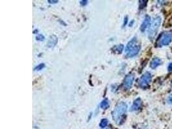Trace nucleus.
I'll return each instance as SVG.
<instances>
[{"label":"nucleus","instance_id":"obj_1","mask_svg":"<svg viewBox=\"0 0 172 129\" xmlns=\"http://www.w3.org/2000/svg\"><path fill=\"white\" fill-rule=\"evenodd\" d=\"M127 108L128 106L124 102L119 103L114 108L112 112V118L117 124H120L123 122Z\"/></svg>","mask_w":172,"mask_h":129},{"label":"nucleus","instance_id":"obj_2","mask_svg":"<svg viewBox=\"0 0 172 129\" xmlns=\"http://www.w3.org/2000/svg\"><path fill=\"white\" fill-rule=\"evenodd\" d=\"M141 50V45L138 42L137 38L133 37L132 40H130L128 43L127 44L125 49V54L128 57H132L136 56Z\"/></svg>","mask_w":172,"mask_h":129},{"label":"nucleus","instance_id":"obj_3","mask_svg":"<svg viewBox=\"0 0 172 129\" xmlns=\"http://www.w3.org/2000/svg\"><path fill=\"white\" fill-rule=\"evenodd\" d=\"M172 41V31H166L161 34L157 39L156 46L161 47L162 46L168 45Z\"/></svg>","mask_w":172,"mask_h":129},{"label":"nucleus","instance_id":"obj_4","mask_svg":"<svg viewBox=\"0 0 172 129\" xmlns=\"http://www.w3.org/2000/svg\"><path fill=\"white\" fill-rule=\"evenodd\" d=\"M162 19L161 16H157L150 25L148 30V37L150 40H153L157 34L159 27L161 26Z\"/></svg>","mask_w":172,"mask_h":129},{"label":"nucleus","instance_id":"obj_5","mask_svg":"<svg viewBox=\"0 0 172 129\" xmlns=\"http://www.w3.org/2000/svg\"><path fill=\"white\" fill-rule=\"evenodd\" d=\"M151 80V75L150 72H145L139 80V85L142 88H146Z\"/></svg>","mask_w":172,"mask_h":129},{"label":"nucleus","instance_id":"obj_6","mask_svg":"<svg viewBox=\"0 0 172 129\" xmlns=\"http://www.w3.org/2000/svg\"><path fill=\"white\" fill-rule=\"evenodd\" d=\"M133 80H134V76L133 74L127 75L125 77L124 80V84H123L124 88L125 89H130L132 86Z\"/></svg>","mask_w":172,"mask_h":129},{"label":"nucleus","instance_id":"obj_7","mask_svg":"<svg viewBox=\"0 0 172 129\" xmlns=\"http://www.w3.org/2000/svg\"><path fill=\"white\" fill-rule=\"evenodd\" d=\"M151 22V18L149 16L146 15L144 19V20L140 27V30H141V32H144L146 30V29L148 27V26L150 25Z\"/></svg>","mask_w":172,"mask_h":129},{"label":"nucleus","instance_id":"obj_8","mask_svg":"<svg viewBox=\"0 0 172 129\" xmlns=\"http://www.w3.org/2000/svg\"><path fill=\"white\" fill-rule=\"evenodd\" d=\"M142 105V101L141 98H137L133 103V105L131 107V110L132 111H136L140 109Z\"/></svg>","mask_w":172,"mask_h":129},{"label":"nucleus","instance_id":"obj_9","mask_svg":"<svg viewBox=\"0 0 172 129\" xmlns=\"http://www.w3.org/2000/svg\"><path fill=\"white\" fill-rule=\"evenodd\" d=\"M161 63V59H159V57H154L153 59L151 62H150V66L152 69H155L158 66H159Z\"/></svg>","mask_w":172,"mask_h":129},{"label":"nucleus","instance_id":"obj_10","mask_svg":"<svg viewBox=\"0 0 172 129\" xmlns=\"http://www.w3.org/2000/svg\"><path fill=\"white\" fill-rule=\"evenodd\" d=\"M57 37L54 35H52V36H51L49 38L47 46L50 48H53L55 46V45L57 44Z\"/></svg>","mask_w":172,"mask_h":129},{"label":"nucleus","instance_id":"obj_11","mask_svg":"<svg viewBox=\"0 0 172 129\" xmlns=\"http://www.w3.org/2000/svg\"><path fill=\"white\" fill-rule=\"evenodd\" d=\"M123 49H124V45L122 44H120L113 47V52L117 54H120L123 52Z\"/></svg>","mask_w":172,"mask_h":129},{"label":"nucleus","instance_id":"obj_12","mask_svg":"<svg viewBox=\"0 0 172 129\" xmlns=\"http://www.w3.org/2000/svg\"><path fill=\"white\" fill-rule=\"evenodd\" d=\"M100 107L101 108L103 109H106L108 107H109V101L108 100H104L101 103Z\"/></svg>","mask_w":172,"mask_h":129},{"label":"nucleus","instance_id":"obj_13","mask_svg":"<svg viewBox=\"0 0 172 129\" xmlns=\"http://www.w3.org/2000/svg\"><path fill=\"white\" fill-rule=\"evenodd\" d=\"M108 120L106 119H102L101 123H100V124H99V126L101 128H105L108 125Z\"/></svg>","mask_w":172,"mask_h":129},{"label":"nucleus","instance_id":"obj_14","mask_svg":"<svg viewBox=\"0 0 172 129\" xmlns=\"http://www.w3.org/2000/svg\"><path fill=\"white\" fill-rule=\"evenodd\" d=\"M140 6H139V7L140 9H144L146 4H147V1H140Z\"/></svg>","mask_w":172,"mask_h":129},{"label":"nucleus","instance_id":"obj_15","mask_svg":"<svg viewBox=\"0 0 172 129\" xmlns=\"http://www.w3.org/2000/svg\"><path fill=\"white\" fill-rule=\"evenodd\" d=\"M44 67V63H41V64H38V65L34 68V70H41Z\"/></svg>","mask_w":172,"mask_h":129},{"label":"nucleus","instance_id":"obj_16","mask_svg":"<svg viewBox=\"0 0 172 129\" xmlns=\"http://www.w3.org/2000/svg\"><path fill=\"white\" fill-rule=\"evenodd\" d=\"M36 39L37 40H38V41H43V40H44V36H43V35H41V34H39V35L36 36Z\"/></svg>","mask_w":172,"mask_h":129},{"label":"nucleus","instance_id":"obj_17","mask_svg":"<svg viewBox=\"0 0 172 129\" xmlns=\"http://www.w3.org/2000/svg\"><path fill=\"white\" fill-rule=\"evenodd\" d=\"M87 3H88V1H86V0H82V1L80 2V4L82 6L86 5Z\"/></svg>","mask_w":172,"mask_h":129},{"label":"nucleus","instance_id":"obj_18","mask_svg":"<svg viewBox=\"0 0 172 129\" xmlns=\"http://www.w3.org/2000/svg\"><path fill=\"white\" fill-rule=\"evenodd\" d=\"M168 102L170 103V104L172 105V94H171L168 98Z\"/></svg>","mask_w":172,"mask_h":129},{"label":"nucleus","instance_id":"obj_19","mask_svg":"<svg viewBox=\"0 0 172 129\" xmlns=\"http://www.w3.org/2000/svg\"><path fill=\"white\" fill-rule=\"evenodd\" d=\"M168 71H172V63H170L168 64Z\"/></svg>","mask_w":172,"mask_h":129},{"label":"nucleus","instance_id":"obj_20","mask_svg":"<svg viewBox=\"0 0 172 129\" xmlns=\"http://www.w3.org/2000/svg\"><path fill=\"white\" fill-rule=\"evenodd\" d=\"M127 23H128V18L127 17H125V18H124V26H125L126 24H127Z\"/></svg>","mask_w":172,"mask_h":129},{"label":"nucleus","instance_id":"obj_21","mask_svg":"<svg viewBox=\"0 0 172 129\" xmlns=\"http://www.w3.org/2000/svg\"><path fill=\"white\" fill-rule=\"evenodd\" d=\"M48 2L50 3H56L58 2V1H56V0H55V1H53V0H52H52H48Z\"/></svg>","mask_w":172,"mask_h":129},{"label":"nucleus","instance_id":"obj_22","mask_svg":"<svg viewBox=\"0 0 172 129\" xmlns=\"http://www.w3.org/2000/svg\"><path fill=\"white\" fill-rule=\"evenodd\" d=\"M171 86H172V82H171Z\"/></svg>","mask_w":172,"mask_h":129}]
</instances>
